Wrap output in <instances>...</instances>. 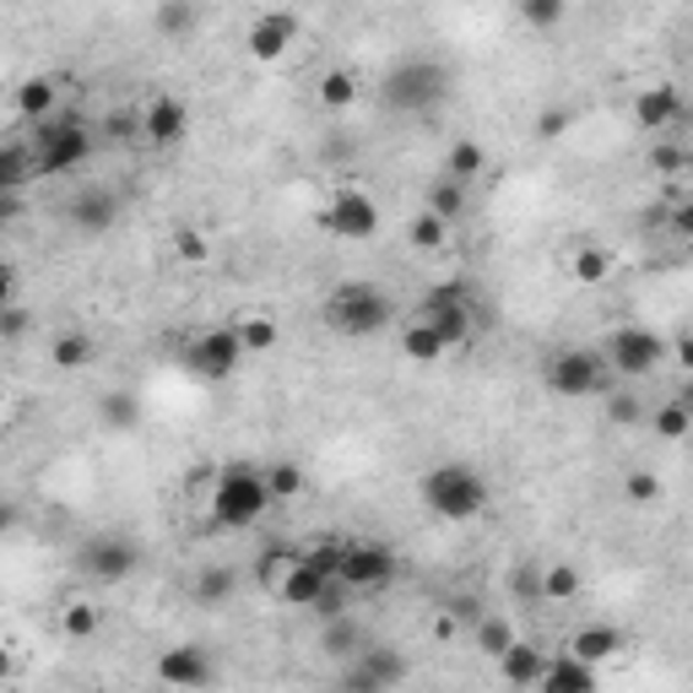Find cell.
Here are the masks:
<instances>
[{"label":"cell","mask_w":693,"mask_h":693,"mask_svg":"<svg viewBox=\"0 0 693 693\" xmlns=\"http://www.w3.org/2000/svg\"><path fill=\"white\" fill-rule=\"evenodd\" d=\"M266 483H271L277 505H293V499H304V488H310V477H304L299 461H277V466H266Z\"/></svg>","instance_id":"cell-31"},{"label":"cell","mask_w":693,"mask_h":693,"mask_svg":"<svg viewBox=\"0 0 693 693\" xmlns=\"http://www.w3.org/2000/svg\"><path fill=\"white\" fill-rule=\"evenodd\" d=\"M76 559H82V574H87V580H98V585H120V580H130V569H136L141 553L130 548L126 537H93Z\"/></svg>","instance_id":"cell-11"},{"label":"cell","mask_w":693,"mask_h":693,"mask_svg":"<svg viewBox=\"0 0 693 693\" xmlns=\"http://www.w3.org/2000/svg\"><path fill=\"white\" fill-rule=\"evenodd\" d=\"M336 580H342L347 591H379V585L396 580V553L379 548V542H347Z\"/></svg>","instance_id":"cell-9"},{"label":"cell","mask_w":693,"mask_h":693,"mask_svg":"<svg viewBox=\"0 0 693 693\" xmlns=\"http://www.w3.org/2000/svg\"><path fill=\"white\" fill-rule=\"evenodd\" d=\"M444 304H472V299H466V282H440V288L423 293V310H444Z\"/></svg>","instance_id":"cell-47"},{"label":"cell","mask_w":693,"mask_h":693,"mask_svg":"<svg viewBox=\"0 0 693 693\" xmlns=\"http://www.w3.org/2000/svg\"><path fill=\"white\" fill-rule=\"evenodd\" d=\"M569 650L580 656V661H591V667H602V661H613L618 650H624V634L613 629V624H585V629L569 639Z\"/></svg>","instance_id":"cell-21"},{"label":"cell","mask_w":693,"mask_h":693,"mask_svg":"<svg viewBox=\"0 0 693 693\" xmlns=\"http://www.w3.org/2000/svg\"><path fill=\"white\" fill-rule=\"evenodd\" d=\"M520 17H526L537 33H553V28H564L569 0H520Z\"/></svg>","instance_id":"cell-36"},{"label":"cell","mask_w":693,"mask_h":693,"mask_svg":"<svg viewBox=\"0 0 693 693\" xmlns=\"http://www.w3.org/2000/svg\"><path fill=\"white\" fill-rule=\"evenodd\" d=\"M390 315H396V304L375 282H342V288L325 293V325L336 336H379L390 325Z\"/></svg>","instance_id":"cell-3"},{"label":"cell","mask_w":693,"mask_h":693,"mask_svg":"<svg viewBox=\"0 0 693 693\" xmlns=\"http://www.w3.org/2000/svg\"><path fill=\"white\" fill-rule=\"evenodd\" d=\"M320 228L325 234H336V239H375L379 234V206L375 195H364V190H336V201L320 212Z\"/></svg>","instance_id":"cell-8"},{"label":"cell","mask_w":693,"mask_h":693,"mask_svg":"<svg viewBox=\"0 0 693 693\" xmlns=\"http://www.w3.org/2000/svg\"><path fill=\"white\" fill-rule=\"evenodd\" d=\"M304 559H310L320 574H331V580H336V569H342V548H304Z\"/></svg>","instance_id":"cell-51"},{"label":"cell","mask_w":693,"mask_h":693,"mask_svg":"<svg viewBox=\"0 0 693 693\" xmlns=\"http://www.w3.org/2000/svg\"><path fill=\"white\" fill-rule=\"evenodd\" d=\"M87 152H93L87 126H76V120H44V126H39L33 169H39V174H71V169L87 163Z\"/></svg>","instance_id":"cell-6"},{"label":"cell","mask_w":693,"mask_h":693,"mask_svg":"<svg viewBox=\"0 0 693 693\" xmlns=\"http://www.w3.org/2000/svg\"><path fill=\"white\" fill-rule=\"evenodd\" d=\"M661 358H667V342H661L650 325H618V331H607V364L624 379L656 375Z\"/></svg>","instance_id":"cell-5"},{"label":"cell","mask_w":693,"mask_h":693,"mask_svg":"<svg viewBox=\"0 0 693 693\" xmlns=\"http://www.w3.org/2000/svg\"><path fill=\"white\" fill-rule=\"evenodd\" d=\"M325 656H336V661H342V656H347V661L358 656V624H353L347 613L325 618Z\"/></svg>","instance_id":"cell-33"},{"label":"cell","mask_w":693,"mask_h":693,"mask_svg":"<svg viewBox=\"0 0 693 693\" xmlns=\"http://www.w3.org/2000/svg\"><path fill=\"white\" fill-rule=\"evenodd\" d=\"M98 624H104V618H98V607H87V602H71V607L61 613L65 639H93V634H98Z\"/></svg>","instance_id":"cell-38"},{"label":"cell","mask_w":693,"mask_h":693,"mask_svg":"<svg viewBox=\"0 0 693 693\" xmlns=\"http://www.w3.org/2000/svg\"><path fill=\"white\" fill-rule=\"evenodd\" d=\"M423 505L440 520H477L488 509V477L477 466H461V461L429 466L423 472Z\"/></svg>","instance_id":"cell-2"},{"label":"cell","mask_w":693,"mask_h":693,"mask_svg":"<svg viewBox=\"0 0 693 693\" xmlns=\"http://www.w3.org/2000/svg\"><path fill=\"white\" fill-rule=\"evenodd\" d=\"M542 672H548V661H542V650L531 639H515L499 656V678L515 683V689H542Z\"/></svg>","instance_id":"cell-19"},{"label":"cell","mask_w":693,"mask_h":693,"mask_svg":"<svg viewBox=\"0 0 693 693\" xmlns=\"http://www.w3.org/2000/svg\"><path fill=\"white\" fill-rule=\"evenodd\" d=\"M331 585H336V580H331V574H320V569L310 564L304 553H299V564H293V569H288V574H282V585H277V596H282L288 607H320Z\"/></svg>","instance_id":"cell-16"},{"label":"cell","mask_w":693,"mask_h":693,"mask_svg":"<svg viewBox=\"0 0 693 693\" xmlns=\"http://www.w3.org/2000/svg\"><path fill=\"white\" fill-rule=\"evenodd\" d=\"M607 385V364L585 347H564L553 364H548V390L553 396H569V401H585V396H602Z\"/></svg>","instance_id":"cell-7"},{"label":"cell","mask_w":693,"mask_h":693,"mask_svg":"<svg viewBox=\"0 0 693 693\" xmlns=\"http://www.w3.org/2000/svg\"><path fill=\"white\" fill-rule=\"evenodd\" d=\"M320 104H325V109H353V104H358V76L342 71V65L325 71V76H320Z\"/></svg>","instance_id":"cell-32"},{"label":"cell","mask_w":693,"mask_h":693,"mask_svg":"<svg viewBox=\"0 0 693 693\" xmlns=\"http://www.w3.org/2000/svg\"><path fill=\"white\" fill-rule=\"evenodd\" d=\"M353 661H358V667L342 672L347 689H390V683H407V661L390 656V650H358Z\"/></svg>","instance_id":"cell-15"},{"label":"cell","mask_w":693,"mask_h":693,"mask_svg":"<svg viewBox=\"0 0 693 693\" xmlns=\"http://www.w3.org/2000/svg\"><path fill=\"white\" fill-rule=\"evenodd\" d=\"M239 342H245V353H271V347L282 342V331H277L271 315H250L239 325Z\"/></svg>","instance_id":"cell-37"},{"label":"cell","mask_w":693,"mask_h":693,"mask_svg":"<svg viewBox=\"0 0 693 693\" xmlns=\"http://www.w3.org/2000/svg\"><path fill=\"white\" fill-rule=\"evenodd\" d=\"M293 39H299V22H293V17H282V11H266V17H255V22H250L245 50H250V61H282Z\"/></svg>","instance_id":"cell-14"},{"label":"cell","mask_w":693,"mask_h":693,"mask_svg":"<svg viewBox=\"0 0 693 693\" xmlns=\"http://www.w3.org/2000/svg\"><path fill=\"white\" fill-rule=\"evenodd\" d=\"M401 353H407L412 364H440L444 353H450V342H444V336L434 331V325H429V320L418 315L412 325H407V331H401Z\"/></svg>","instance_id":"cell-23"},{"label":"cell","mask_w":693,"mask_h":693,"mask_svg":"<svg viewBox=\"0 0 693 693\" xmlns=\"http://www.w3.org/2000/svg\"><path fill=\"white\" fill-rule=\"evenodd\" d=\"M136 418H141V412H136V401H130L126 390H109V396H104V423H109V429H130Z\"/></svg>","instance_id":"cell-43"},{"label":"cell","mask_w":693,"mask_h":693,"mask_svg":"<svg viewBox=\"0 0 693 693\" xmlns=\"http://www.w3.org/2000/svg\"><path fill=\"white\" fill-rule=\"evenodd\" d=\"M104 130H109L115 141H126V136H136V130H141V115H126V109H115V115L104 120Z\"/></svg>","instance_id":"cell-52"},{"label":"cell","mask_w":693,"mask_h":693,"mask_svg":"<svg viewBox=\"0 0 693 693\" xmlns=\"http://www.w3.org/2000/svg\"><path fill=\"white\" fill-rule=\"evenodd\" d=\"M678 115H683V98H678L672 82H656V87H645V93L634 98V120L645 130H667Z\"/></svg>","instance_id":"cell-18"},{"label":"cell","mask_w":693,"mask_h":693,"mask_svg":"<svg viewBox=\"0 0 693 693\" xmlns=\"http://www.w3.org/2000/svg\"><path fill=\"white\" fill-rule=\"evenodd\" d=\"M650 434L667 440V444L689 440L693 434V407L689 401H667V407H656V412H650Z\"/></svg>","instance_id":"cell-27"},{"label":"cell","mask_w":693,"mask_h":693,"mask_svg":"<svg viewBox=\"0 0 693 693\" xmlns=\"http://www.w3.org/2000/svg\"><path fill=\"white\" fill-rule=\"evenodd\" d=\"M418 315L429 320L450 347H466V342H472V304H444V310H418Z\"/></svg>","instance_id":"cell-26"},{"label":"cell","mask_w":693,"mask_h":693,"mask_svg":"<svg viewBox=\"0 0 693 693\" xmlns=\"http://www.w3.org/2000/svg\"><path fill=\"white\" fill-rule=\"evenodd\" d=\"M385 104L401 109V115H418V109H434L444 93H450V71L429 55H412V61H396L385 71Z\"/></svg>","instance_id":"cell-4"},{"label":"cell","mask_w":693,"mask_h":693,"mask_svg":"<svg viewBox=\"0 0 693 693\" xmlns=\"http://www.w3.org/2000/svg\"><path fill=\"white\" fill-rule=\"evenodd\" d=\"M271 505H277V494L266 483V466H223L212 505H206V526L212 531H250Z\"/></svg>","instance_id":"cell-1"},{"label":"cell","mask_w":693,"mask_h":693,"mask_svg":"<svg viewBox=\"0 0 693 693\" xmlns=\"http://www.w3.org/2000/svg\"><path fill=\"white\" fill-rule=\"evenodd\" d=\"M515 639H520V634H515L509 618H483V624H477V650H483V656H494V661L505 656Z\"/></svg>","instance_id":"cell-35"},{"label":"cell","mask_w":693,"mask_h":693,"mask_svg":"<svg viewBox=\"0 0 693 693\" xmlns=\"http://www.w3.org/2000/svg\"><path fill=\"white\" fill-rule=\"evenodd\" d=\"M158 683H169V689H206V683H217V667L206 661V650L180 645V650L158 656Z\"/></svg>","instance_id":"cell-13"},{"label":"cell","mask_w":693,"mask_h":693,"mask_svg":"<svg viewBox=\"0 0 693 693\" xmlns=\"http://www.w3.org/2000/svg\"><path fill=\"white\" fill-rule=\"evenodd\" d=\"M293 564H299V553H293V548H266V553L255 559V569H260V580H266L271 591L282 585V574H288Z\"/></svg>","instance_id":"cell-39"},{"label":"cell","mask_w":693,"mask_h":693,"mask_svg":"<svg viewBox=\"0 0 693 693\" xmlns=\"http://www.w3.org/2000/svg\"><path fill=\"white\" fill-rule=\"evenodd\" d=\"M569 126H574L569 109H542V115H537V136H542V141H559Z\"/></svg>","instance_id":"cell-48"},{"label":"cell","mask_w":693,"mask_h":693,"mask_svg":"<svg viewBox=\"0 0 693 693\" xmlns=\"http://www.w3.org/2000/svg\"><path fill=\"white\" fill-rule=\"evenodd\" d=\"M461 206H466V185H461V180H450V174H444V180L429 185V212H440L444 223H455V217H461Z\"/></svg>","instance_id":"cell-34"},{"label":"cell","mask_w":693,"mask_h":693,"mask_svg":"<svg viewBox=\"0 0 693 693\" xmlns=\"http://www.w3.org/2000/svg\"><path fill=\"white\" fill-rule=\"evenodd\" d=\"M158 28H163V33H174V39H185L190 28H195V11H190V0H163V11H158Z\"/></svg>","instance_id":"cell-41"},{"label":"cell","mask_w":693,"mask_h":693,"mask_svg":"<svg viewBox=\"0 0 693 693\" xmlns=\"http://www.w3.org/2000/svg\"><path fill=\"white\" fill-rule=\"evenodd\" d=\"M28 180V152H22V141H6V152H0V190H17Z\"/></svg>","instance_id":"cell-40"},{"label":"cell","mask_w":693,"mask_h":693,"mask_svg":"<svg viewBox=\"0 0 693 693\" xmlns=\"http://www.w3.org/2000/svg\"><path fill=\"white\" fill-rule=\"evenodd\" d=\"M667 228H672L678 239H689V245H693V195H689V201H678V206L667 212Z\"/></svg>","instance_id":"cell-49"},{"label":"cell","mask_w":693,"mask_h":693,"mask_svg":"<svg viewBox=\"0 0 693 693\" xmlns=\"http://www.w3.org/2000/svg\"><path fill=\"white\" fill-rule=\"evenodd\" d=\"M195 596H201V602H228V596H234V574H228V569H206V574L195 580Z\"/></svg>","instance_id":"cell-42"},{"label":"cell","mask_w":693,"mask_h":693,"mask_svg":"<svg viewBox=\"0 0 693 693\" xmlns=\"http://www.w3.org/2000/svg\"><path fill=\"white\" fill-rule=\"evenodd\" d=\"M624 494H629V505H656V499H661V477H656V472H629V477H624Z\"/></svg>","instance_id":"cell-44"},{"label":"cell","mask_w":693,"mask_h":693,"mask_svg":"<svg viewBox=\"0 0 693 693\" xmlns=\"http://www.w3.org/2000/svg\"><path fill=\"white\" fill-rule=\"evenodd\" d=\"M174 255H180L185 266H201V260L212 255V245H206V239H201L195 228H180V234H174Z\"/></svg>","instance_id":"cell-46"},{"label":"cell","mask_w":693,"mask_h":693,"mask_svg":"<svg viewBox=\"0 0 693 693\" xmlns=\"http://www.w3.org/2000/svg\"><path fill=\"white\" fill-rule=\"evenodd\" d=\"M6 336H22V310L17 304H6Z\"/></svg>","instance_id":"cell-54"},{"label":"cell","mask_w":693,"mask_h":693,"mask_svg":"<svg viewBox=\"0 0 693 693\" xmlns=\"http://www.w3.org/2000/svg\"><path fill=\"white\" fill-rule=\"evenodd\" d=\"M542 689H548V693H591V689H596V667H591V661H580L574 650H564L559 661H548Z\"/></svg>","instance_id":"cell-20"},{"label":"cell","mask_w":693,"mask_h":693,"mask_svg":"<svg viewBox=\"0 0 693 693\" xmlns=\"http://www.w3.org/2000/svg\"><path fill=\"white\" fill-rule=\"evenodd\" d=\"M537 596L553 602V607H559V602H574V596H580V569L574 564H548L542 569V580H537Z\"/></svg>","instance_id":"cell-30"},{"label":"cell","mask_w":693,"mask_h":693,"mask_svg":"<svg viewBox=\"0 0 693 693\" xmlns=\"http://www.w3.org/2000/svg\"><path fill=\"white\" fill-rule=\"evenodd\" d=\"M245 358V342H239V325L234 331H206L190 342V369L201 379H228Z\"/></svg>","instance_id":"cell-10"},{"label":"cell","mask_w":693,"mask_h":693,"mask_svg":"<svg viewBox=\"0 0 693 693\" xmlns=\"http://www.w3.org/2000/svg\"><path fill=\"white\" fill-rule=\"evenodd\" d=\"M483 169H488V147H483V141H472V136H466V141H455V147H450V158H444V174H450V180H461V185H466V180H477Z\"/></svg>","instance_id":"cell-28"},{"label":"cell","mask_w":693,"mask_h":693,"mask_svg":"<svg viewBox=\"0 0 693 693\" xmlns=\"http://www.w3.org/2000/svg\"><path fill=\"white\" fill-rule=\"evenodd\" d=\"M693 163V152H683V147H650V169L656 174H683Z\"/></svg>","instance_id":"cell-45"},{"label":"cell","mask_w":693,"mask_h":693,"mask_svg":"<svg viewBox=\"0 0 693 693\" xmlns=\"http://www.w3.org/2000/svg\"><path fill=\"white\" fill-rule=\"evenodd\" d=\"M17 115H22V120H33V126L55 120V82H44V76L22 82V87H17Z\"/></svg>","instance_id":"cell-24"},{"label":"cell","mask_w":693,"mask_h":693,"mask_svg":"<svg viewBox=\"0 0 693 693\" xmlns=\"http://www.w3.org/2000/svg\"><path fill=\"white\" fill-rule=\"evenodd\" d=\"M141 136H147L152 147H174V141H185V136H190L185 98H174V93L147 98V109H141Z\"/></svg>","instance_id":"cell-12"},{"label":"cell","mask_w":693,"mask_h":693,"mask_svg":"<svg viewBox=\"0 0 693 693\" xmlns=\"http://www.w3.org/2000/svg\"><path fill=\"white\" fill-rule=\"evenodd\" d=\"M115 217H120V201H115V190H82L76 201H71V223L82 228V234H109L115 228Z\"/></svg>","instance_id":"cell-17"},{"label":"cell","mask_w":693,"mask_h":693,"mask_svg":"<svg viewBox=\"0 0 693 693\" xmlns=\"http://www.w3.org/2000/svg\"><path fill=\"white\" fill-rule=\"evenodd\" d=\"M50 364L65 369V375L87 369V364H93V336H87V331H61V336L50 342Z\"/></svg>","instance_id":"cell-25"},{"label":"cell","mask_w":693,"mask_h":693,"mask_svg":"<svg viewBox=\"0 0 693 693\" xmlns=\"http://www.w3.org/2000/svg\"><path fill=\"white\" fill-rule=\"evenodd\" d=\"M672 358H678V369H683V375H693V336H683V342L672 347Z\"/></svg>","instance_id":"cell-53"},{"label":"cell","mask_w":693,"mask_h":693,"mask_svg":"<svg viewBox=\"0 0 693 693\" xmlns=\"http://www.w3.org/2000/svg\"><path fill=\"white\" fill-rule=\"evenodd\" d=\"M607 418H613V423H639V401H634L629 390L607 396Z\"/></svg>","instance_id":"cell-50"},{"label":"cell","mask_w":693,"mask_h":693,"mask_svg":"<svg viewBox=\"0 0 693 693\" xmlns=\"http://www.w3.org/2000/svg\"><path fill=\"white\" fill-rule=\"evenodd\" d=\"M444 239H450V223H444L440 212H429V206L407 223V245H412V250L434 255V250H444Z\"/></svg>","instance_id":"cell-29"},{"label":"cell","mask_w":693,"mask_h":693,"mask_svg":"<svg viewBox=\"0 0 693 693\" xmlns=\"http://www.w3.org/2000/svg\"><path fill=\"white\" fill-rule=\"evenodd\" d=\"M613 271H618V260H613V250H602V245H585V250L569 255V277H574L580 288H602V282H613Z\"/></svg>","instance_id":"cell-22"}]
</instances>
